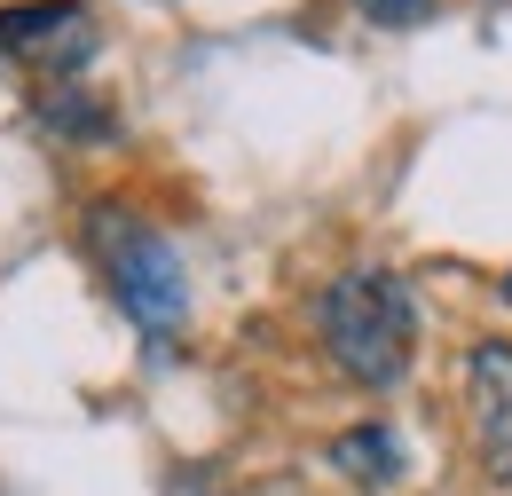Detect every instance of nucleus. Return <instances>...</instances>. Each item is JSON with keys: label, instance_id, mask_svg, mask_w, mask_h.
Masks as SVG:
<instances>
[{"label": "nucleus", "instance_id": "1", "mask_svg": "<svg viewBox=\"0 0 512 496\" xmlns=\"http://www.w3.org/2000/svg\"><path fill=\"white\" fill-rule=\"evenodd\" d=\"M316 331H323V355L355 386H394L418 355V300L386 268H347V276L323 284Z\"/></svg>", "mask_w": 512, "mask_h": 496}, {"label": "nucleus", "instance_id": "2", "mask_svg": "<svg viewBox=\"0 0 512 496\" xmlns=\"http://www.w3.org/2000/svg\"><path fill=\"white\" fill-rule=\"evenodd\" d=\"M87 252L111 284V300L127 308V323L142 339H174L190 315V276L182 252L158 237V221H142L127 205H87Z\"/></svg>", "mask_w": 512, "mask_h": 496}, {"label": "nucleus", "instance_id": "3", "mask_svg": "<svg viewBox=\"0 0 512 496\" xmlns=\"http://www.w3.org/2000/svg\"><path fill=\"white\" fill-rule=\"evenodd\" d=\"M465 426L481 473L512 489V347L505 339H473L465 347Z\"/></svg>", "mask_w": 512, "mask_h": 496}, {"label": "nucleus", "instance_id": "4", "mask_svg": "<svg viewBox=\"0 0 512 496\" xmlns=\"http://www.w3.org/2000/svg\"><path fill=\"white\" fill-rule=\"evenodd\" d=\"M0 56H24L32 71L71 79L95 56V16L79 0H16V8H0Z\"/></svg>", "mask_w": 512, "mask_h": 496}, {"label": "nucleus", "instance_id": "5", "mask_svg": "<svg viewBox=\"0 0 512 496\" xmlns=\"http://www.w3.org/2000/svg\"><path fill=\"white\" fill-rule=\"evenodd\" d=\"M331 465L363 489H394L402 481V441H394V426H355V434L331 441Z\"/></svg>", "mask_w": 512, "mask_h": 496}, {"label": "nucleus", "instance_id": "6", "mask_svg": "<svg viewBox=\"0 0 512 496\" xmlns=\"http://www.w3.org/2000/svg\"><path fill=\"white\" fill-rule=\"evenodd\" d=\"M40 126H56V134H79V142H95V134H119L111 111L95 103V95H79V87H56L48 103H40Z\"/></svg>", "mask_w": 512, "mask_h": 496}, {"label": "nucleus", "instance_id": "7", "mask_svg": "<svg viewBox=\"0 0 512 496\" xmlns=\"http://www.w3.org/2000/svg\"><path fill=\"white\" fill-rule=\"evenodd\" d=\"M363 8L386 16V24H410V16H418V8H434V0H363Z\"/></svg>", "mask_w": 512, "mask_h": 496}, {"label": "nucleus", "instance_id": "8", "mask_svg": "<svg viewBox=\"0 0 512 496\" xmlns=\"http://www.w3.org/2000/svg\"><path fill=\"white\" fill-rule=\"evenodd\" d=\"M505 300H512V276H505Z\"/></svg>", "mask_w": 512, "mask_h": 496}]
</instances>
